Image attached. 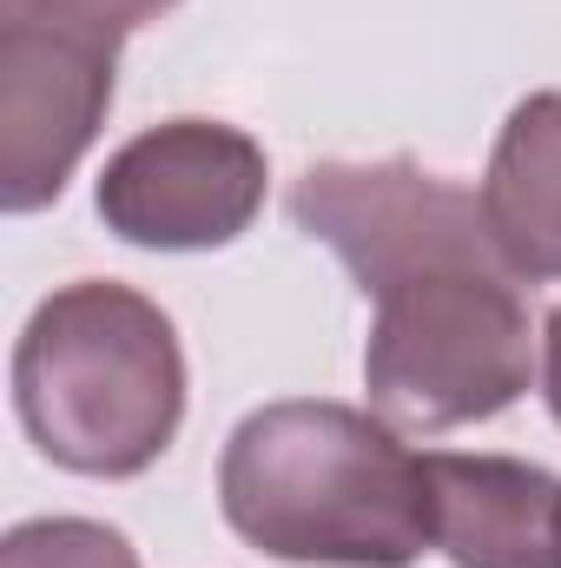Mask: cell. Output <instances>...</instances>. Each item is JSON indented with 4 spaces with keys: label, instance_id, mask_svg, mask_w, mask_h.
<instances>
[{
    "label": "cell",
    "instance_id": "obj_3",
    "mask_svg": "<svg viewBox=\"0 0 561 568\" xmlns=\"http://www.w3.org/2000/svg\"><path fill=\"white\" fill-rule=\"evenodd\" d=\"M509 265H436L377 291L364 390L404 436L502 417L536 377V331Z\"/></svg>",
    "mask_w": 561,
    "mask_h": 568
},
{
    "label": "cell",
    "instance_id": "obj_8",
    "mask_svg": "<svg viewBox=\"0 0 561 568\" xmlns=\"http://www.w3.org/2000/svg\"><path fill=\"white\" fill-rule=\"evenodd\" d=\"M482 219L502 265L529 284L561 278V93H529L489 152Z\"/></svg>",
    "mask_w": 561,
    "mask_h": 568
},
{
    "label": "cell",
    "instance_id": "obj_4",
    "mask_svg": "<svg viewBox=\"0 0 561 568\" xmlns=\"http://www.w3.org/2000/svg\"><path fill=\"white\" fill-rule=\"evenodd\" d=\"M290 219L344 258L364 297L436 265H502L482 199L422 172L417 159H324L290 185Z\"/></svg>",
    "mask_w": 561,
    "mask_h": 568
},
{
    "label": "cell",
    "instance_id": "obj_7",
    "mask_svg": "<svg viewBox=\"0 0 561 568\" xmlns=\"http://www.w3.org/2000/svg\"><path fill=\"white\" fill-rule=\"evenodd\" d=\"M429 476V529L456 568H561L555 516L561 476L516 456H422Z\"/></svg>",
    "mask_w": 561,
    "mask_h": 568
},
{
    "label": "cell",
    "instance_id": "obj_12",
    "mask_svg": "<svg viewBox=\"0 0 561 568\" xmlns=\"http://www.w3.org/2000/svg\"><path fill=\"white\" fill-rule=\"evenodd\" d=\"M555 562H561V516H555Z\"/></svg>",
    "mask_w": 561,
    "mask_h": 568
},
{
    "label": "cell",
    "instance_id": "obj_6",
    "mask_svg": "<svg viewBox=\"0 0 561 568\" xmlns=\"http://www.w3.org/2000/svg\"><path fill=\"white\" fill-rule=\"evenodd\" d=\"M120 47L73 27L0 20V205L40 212L67 192L113 106Z\"/></svg>",
    "mask_w": 561,
    "mask_h": 568
},
{
    "label": "cell",
    "instance_id": "obj_10",
    "mask_svg": "<svg viewBox=\"0 0 561 568\" xmlns=\"http://www.w3.org/2000/svg\"><path fill=\"white\" fill-rule=\"evenodd\" d=\"M178 0H0V20H40V27H73V33H100L113 47H126V33L159 20Z\"/></svg>",
    "mask_w": 561,
    "mask_h": 568
},
{
    "label": "cell",
    "instance_id": "obj_1",
    "mask_svg": "<svg viewBox=\"0 0 561 568\" xmlns=\"http://www.w3.org/2000/svg\"><path fill=\"white\" fill-rule=\"evenodd\" d=\"M218 509L238 542L310 568H410L436 549L422 456L377 410L330 397L265 404L218 456Z\"/></svg>",
    "mask_w": 561,
    "mask_h": 568
},
{
    "label": "cell",
    "instance_id": "obj_11",
    "mask_svg": "<svg viewBox=\"0 0 561 568\" xmlns=\"http://www.w3.org/2000/svg\"><path fill=\"white\" fill-rule=\"evenodd\" d=\"M542 397H549V410H555V424H561V304L542 324Z\"/></svg>",
    "mask_w": 561,
    "mask_h": 568
},
{
    "label": "cell",
    "instance_id": "obj_5",
    "mask_svg": "<svg viewBox=\"0 0 561 568\" xmlns=\"http://www.w3.org/2000/svg\"><path fill=\"white\" fill-rule=\"evenodd\" d=\"M93 205L126 245L218 252L265 205V145L225 120H165L106 159Z\"/></svg>",
    "mask_w": 561,
    "mask_h": 568
},
{
    "label": "cell",
    "instance_id": "obj_9",
    "mask_svg": "<svg viewBox=\"0 0 561 568\" xmlns=\"http://www.w3.org/2000/svg\"><path fill=\"white\" fill-rule=\"evenodd\" d=\"M0 568H140V549L86 516H40L7 529L0 542Z\"/></svg>",
    "mask_w": 561,
    "mask_h": 568
},
{
    "label": "cell",
    "instance_id": "obj_2",
    "mask_svg": "<svg viewBox=\"0 0 561 568\" xmlns=\"http://www.w3.org/2000/svg\"><path fill=\"white\" fill-rule=\"evenodd\" d=\"M13 410L53 469L106 483L145 476L185 424L172 317L133 284H60L13 344Z\"/></svg>",
    "mask_w": 561,
    "mask_h": 568
}]
</instances>
